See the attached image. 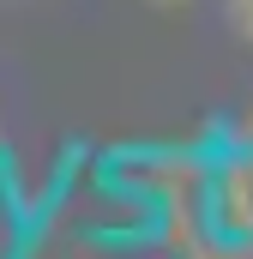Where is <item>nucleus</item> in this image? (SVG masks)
Segmentation results:
<instances>
[{
  "label": "nucleus",
  "instance_id": "1",
  "mask_svg": "<svg viewBox=\"0 0 253 259\" xmlns=\"http://www.w3.org/2000/svg\"><path fill=\"white\" fill-rule=\"evenodd\" d=\"M199 229L211 247L253 253V145L229 133L223 151L205 157V181H199Z\"/></svg>",
  "mask_w": 253,
  "mask_h": 259
},
{
  "label": "nucleus",
  "instance_id": "2",
  "mask_svg": "<svg viewBox=\"0 0 253 259\" xmlns=\"http://www.w3.org/2000/svg\"><path fill=\"white\" fill-rule=\"evenodd\" d=\"M229 24H235V30L253 42V0H229Z\"/></svg>",
  "mask_w": 253,
  "mask_h": 259
},
{
  "label": "nucleus",
  "instance_id": "3",
  "mask_svg": "<svg viewBox=\"0 0 253 259\" xmlns=\"http://www.w3.org/2000/svg\"><path fill=\"white\" fill-rule=\"evenodd\" d=\"M235 139H241V145H253V109H247V121L235 127Z\"/></svg>",
  "mask_w": 253,
  "mask_h": 259
},
{
  "label": "nucleus",
  "instance_id": "4",
  "mask_svg": "<svg viewBox=\"0 0 253 259\" xmlns=\"http://www.w3.org/2000/svg\"><path fill=\"white\" fill-rule=\"evenodd\" d=\"M145 6H187V0H145Z\"/></svg>",
  "mask_w": 253,
  "mask_h": 259
}]
</instances>
